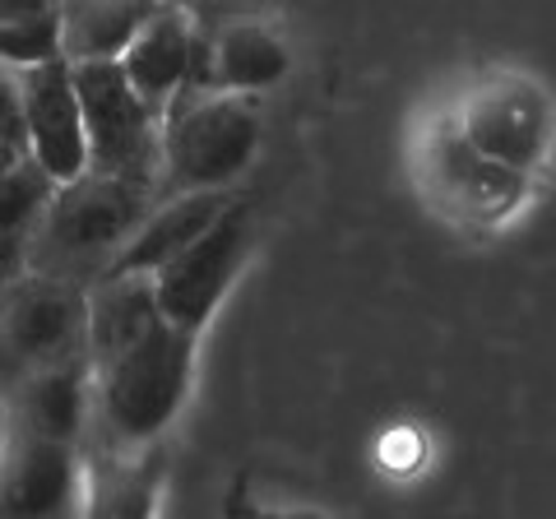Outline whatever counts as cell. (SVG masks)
<instances>
[{"label":"cell","mask_w":556,"mask_h":519,"mask_svg":"<svg viewBox=\"0 0 556 519\" xmlns=\"http://www.w3.org/2000/svg\"><path fill=\"white\" fill-rule=\"evenodd\" d=\"M163 320L159 298H153V274L112 269L89 283V367L116 357L126 343Z\"/></svg>","instance_id":"15"},{"label":"cell","mask_w":556,"mask_h":519,"mask_svg":"<svg viewBox=\"0 0 556 519\" xmlns=\"http://www.w3.org/2000/svg\"><path fill=\"white\" fill-rule=\"evenodd\" d=\"M292 71V51L283 33L265 20H232L223 24L214 38H200L195 65L181 93L195 89H223V93H265L274 84H283Z\"/></svg>","instance_id":"10"},{"label":"cell","mask_w":556,"mask_h":519,"mask_svg":"<svg viewBox=\"0 0 556 519\" xmlns=\"http://www.w3.org/2000/svg\"><path fill=\"white\" fill-rule=\"evenodd\" d=\"M93 418V367L89 362H61L20 376V436L70 441L89 431Z\"/></svg>","instance_id":"13"},{"label":"cell","mask_w":556,"mask_h":519,"mask_svg":"<svg viewBox=\"0 0 556 519\" xmlns=\"http://www.w3.org/2000/svg\"><path fill=\"white\" fill-rule=\"evenodd\" d=\"M163 195L167 190L153 181L93 167H84L70 181H56L47 214L38 223V237H33L28 269L89 288L116 265L121 246L135 237V228Z\"/></svg>","instance_id":"1"},{"label":"cell","mask_w":556,"mask_h":519,"mask_svg":"<svg viewBox=\"0 0 556 519\" xmlns=\"http://www.w3.org/2000/svg\"><path fill=\"white\" fill-rule=\"evenodd\" d=\"M195 349L200 334L159 320L116 357L93 367V408L98 427L108 431L116 450L153 445L177 422V413L195 380Z\"/></svg>","instance_id":"3"},{"label":"cell","mask_w":556,"mask_h":519,"mask_svg":"<svg viewBox=\"0 0 556 519\" xmlns=\"http://www.w3.org/2000/svg\"><path fill=\"white\" fill-rule=\"evenodd\" d=\"M445 112L486 159L525 172L533 181L547 177L556 159V98L538 75L515 71V65H486L459 84Z\"/></svg>","instance_id":"4"},{"label":"cell","mask_w":556,"mask_h":519,"mask_svg":"<svg viewBox=\"0 0 556 519\" xmlns=\"http://www.w3.org/2000/svg\"><path fill=\"white\" fill-rule=\"evenodd\" d=\"M89 362V288L28 269L0 292V371L28 376Z\"/></svg>","instance_id":"6"},{"label":"cell","mask_w":556,"mask_h":519,"mask_svg":"<svg viewBox=\"0 0 556 519\" xmlns=\"http://www.w3.org/2000/svg\"><path fill=\"white\" fill-rule=\"evenodd\" d=\"M61 0H0V24H20L38 20V14H56Z\"/></svg>","instance_id":"18"},{"label":"cell","mask_w":556,"mask_h":519,"mask_svg":"<svg viewBox=\"0 0 556 519\" xmlns=\"http://www.w3.org/2000/svg\"><path fill=\"white\" fill-rule=\"evenodd\" d=\"M232 200H237V190H167V195L144 214V223L135 228V237L121 246L112 269L153 274L163 260L186 251L190 241H195L208 228V223L228 210Z\"/></svg>","instance_id":"12"},{"label":"cell","mask_w":556,"mask_h":519,"mask_svg":"<svg viewBox=\"0 0 556 519\" xmlns=\"http://www.w3.org/2000/svg\"><path fill=\"white\" fill-rule=\"evenodd\" d=\"M251 237H255L251 204L237 195L186 251L163 260L153 269V298H159L163 320L181 325L190 334H204V325L218 316L223 298L232 292L241 265H247Z\"/></svg>","instance_id":"8"},{"label":"cell","mask_w":556,"mask_h":519,"mask_svg":"<svg viewBox=\"0 0 556 519\" xmlns=\"http://www.w3.org/2000/svg\"><path fill=\"white\" fill-rule=\"evenodd\" d=\"M163 0H61V56L116 61Z\"/></svg>","instance_id":"16"},{"label":"cell","mask_w":556,"mask_h":519,"mask_svg":"<svg viewBox=\"0 0 556 519\" xmlns=\"http://www.w3.org/2000/svg\"><path fill=\"white\" fill-rule=\"evenodd\" d=\"M20 107L28 159L38 163L51 181H70L89 167V140H84V112L75 93V71L65 56L20 71Z\"/></svg>","instance_id":"9"},{"label":"cell","mask_w":556,"mask_h":519,"mask_svg":"<svg viewBox=\"0 0 556 519\" xmlns=\"http://www.w3.org/2000/svg\"><path fill=\"white\" fill-rule=\"evenodd\" d=\"M195 47H200V28L190 20V10L181 0H163L153 10V20L130 38V47L121 51V71H126L130 89L149 102L153 112H167L177 93L186 89L190 65H195Z\"/></svg>","instance_id":"11"},{"label":"cell","mask_w":556,"mask_h":519,"mask_svg":"<svg viewBox=\"0 0 556 519\" xmlns=\"http://www.w3.org/2000/svg\"><path fill=\"white\" fill-rule=\"evenodd\" d=\"M408 172L417 200L437 214L445 228L468 237H492L519 223L533 200L538 181L506 163L486 159L478 144L464 140V130L450 121V112H431L408 149Z\"/></svg>","instance_id":"2"},{"label":"cell","mask_w":556,"mask_h":519,"mask_svg":"<svg viewBox=\"0 0 556 519\" xmlns=\"http://www.w3.org/2000/svg\"><path fill=\"white\" fill-rule=\"evenodd\" d=\"M89 167L163 186V116L130 89L121 61H70Z\"/></svg>","instance_id":"7"},{"label":"cell","mask_w":556,"mask_h":519,"mask_svg":"<svg viewBox=\"0 0 556 519\" xmlns=\"http://www.w3.org/2000/svg\"><path fill=\"white\" fill-rule=\"evenodd\" d=\"M51 190H56V181L28 153L14 167L0 172V292L28 274V251L47 214Z\"/></svg>","instance_id":"17"},{"label":"cell","mask_w":556,"mask_h":519,"mask_svg":"<svg viewBox=\"0 0 556 519\" xmlns=\"http://www.w3.org/2000/svg\"><path fill=\"white\" fill-rule=\"evenodd\" d=\"M79 488V445L20 436L10 473L0 482V510L5 515H56L70 510Z\"/></svg>","instance_id":"14"},{"label":"cell","mask_w":556,"mask_h":519,"mask_svg":"<svg viewBox=\"0 0 556 519\" xmlns=\"http://www.w3.org/2000/svg\"><path fill=\"white\" fill-rule=\"evenodd\" d=\"M260 112L247 93L195 89L163 112V190H237L260 153Z\"/></svg>","instance_id":"5"}]
</instances>
